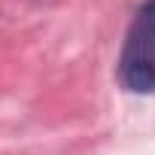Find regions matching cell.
I'll return each mask as SVG.
<instances>
[{
	"instance_id": "obj_1",
	"label": "cell",
	"mask_w": 155,
	"mask_h": 155,
	"mask_svg": "<svg viewBox=\"0 0 155 155\" xmlns=\"http://www.w3.org/2000/svg\"><path fill=\"white\" fill-rule=\"evenodd\" d=\"M119 79L134 94L155 91V0H146L134 12L119 58Z\"/></svg>"
}]
</instances>
